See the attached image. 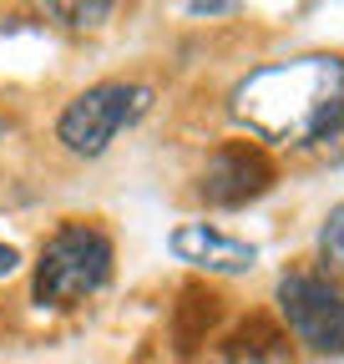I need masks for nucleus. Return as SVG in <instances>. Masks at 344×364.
Wrapping results in <instances>:
<instances>
[{
  "instance_id": "ddd939ff",
  "label": "nucleus",
  "mask_w": 344,
  "mask_h": 364,
  "mask_svg": "<svg viewBox=\"0 0 344 364\" xmlns=\"http://www.w3.org/2000/svg\"><path fill=\"white\" fill-rule=\"evenodd\" d=\"M0 136H6V122H0Z\"/></svg>"
},
{
  "instance_id": "423d86ee",
  "label": "nucleus",
  "mask_w": 344,
  "mask_h": 364,
  "mask_svg": "<svg viewBox=\"0 0 344 364\" xmlns=\"http://www.w3.org/2000/svg\"><path fill=\"white\" fill-rule=\"evenodd\" d=\"M172 258L178 263H193V268H208V273H248L258 263V248L243 243V238H228L208 223H183L178 233L167 238Z\"/></svg>"
},
{
  "instance_id": "39448f33",
  "label": "nucleus",
  "mask_w": 344,
  "mask_h": 364,
  "mask_svg": "<svg viewBox=\"0 0 344 364\" xmlns=\"http://www.w3.org/2000/svg\"><path fill=\"white\" fill-rule=\"evenodd\" d=\"M269 182H274V157L264 147H258V142H223L218 152L208 157L198 193L213 208H243L258 193H269Z\"/></svg>"
},
{
  "instance_id": "7ed1b4c3",
  "label": "nucleus",
  "mask_w": 344,
  "mask_h": 364,
  "mask_svg": "<svg viewBox=\"0 0 344 364\" xmlns=\"http://www.w3.org/2000/svg\"><path fill=\"white\" fill-rule=\"evenodd\" d=\"M152 107V91L132 86V81H102L86 86L81 97H71L56 117V142L71 157H102L112 147V136L122 127H132L142 112Z\"/></svg>"
},
{
  "instance_id": "9b49d317",
  "label": "nucleus",
  "mask_w": 344,
  "mask_h": 364,
  "mask_svg": "<svg viewBox=\"0 0 344 364\" xmlns=\"http://www.w3.org/2000/svg\"><path fill=\"white\" fill-rule=\"evenodd\" d=\"M233 6H238V0H193V16H223Z\"/></svg>"
},
{
  "instance_id": "6e6552de",
  "label": "nucleus",
  "mask_w": 344,
  "mask_h": 364,
  "mask_svg": "<svg viewBox=\"0 0 344 364\" xmlns=\"http://www.w3.org/2000/svg\"><path fill=\"white\" fill-rule=\"evenodd\" d=\"M223 364H294L289 329H279L269 314H248L223 339Z\"/></svg>"
},
{
  "instance_id": "f257e3e1",
  "label": "nucleus",
  "mask_w": 344,
  "mask_h": 364,
  "mask_svg": "<svg viewBox=\"0 0 344 364\" xmlns=\"http://www.w3.org/2000/svg\"><path fill=\"white\" fill-rule=\"evenodd\" d=\"M233 117L258 142H324L344 132V61L299 56L253 71L233 91Z\"/></svg>"
},
{
  "instance_id": "0eeeda50",
  "label": "nucleus",
  "mask_w": 344,
  "mask_h": 364,
  "mask_svg": "<svg viewBox=\"0 0 344 364\" xmlns=\"http://www.w3.org/2000/svg\"><path fill=\"white\" fill-rule=\"evenodd\" d=\"M218 318H223V299L213 294L208 284H188L178 294V304H172V344H178L183 364L208 344V334L218 329Z\"/></svg>"
},
{
  "instance_id": "f8f14e48",
  "label": "nucleus",
  "mask_w": 344,
  "mask_h": 364,
  "mask_svg": "<svg viewBox=\"0 0 344 364\" xmlns=\"http://www.w3.org/2000/svg\"><path fill=\"white\" fill-rule=\"evenodd\" d=\"M16 268H21V253H16L11 243H0V279H11Z\"/></svg>"
},
{
  "instance_id": "20e7f679",
  "label": "nucleus",
  "mask_w": 344,
  "mask_h": 364,
  "mask_svg": "<svg viewBox=\"0 0 344 364\" xmlns=\"http://www.w3.org/2000/svg\"><path fill=\"white\" fill-rule=\"evenodd\" d=\"M279 314L289 334L314 354H344V289L319 273H284Z\"/></svg>"
},
{
  "instance_id": "9d476101",
  "label": "nucleus",
  "mask_w": 344,
  "mask_h": 364,
  "mask_svg": "<svg viewBox=\"0 0 344 364\" xmlns=\"http://www.w3.org/2000/svg\"><path fill=\"white\" fill-rule=\"evenodd\" d=\"M319 263H324V273L344 279V203H334L324 228H319Z\"/></svg>"
},
{
  "instance_id": "1a4fd4ad",
  "label": "nucleus",
  "mask_w": 344,
  "mask_h": 364,
  "mask_svg": "<svg viewBox=\"0 0 344 364\" xmlns=\"http://www.w3.org/2000/svg\"><path fill=\"white\" fill-rule=\"evenodd\" d=\"M31 11L61 31H97L117 11V0H31Z\"/></svg>"
},
{
  "instance_id": "f03ea898",
  "label": "nucleus",
  "mask_w": 344,
  "mask_h": 364,
  "mask_svg": "<svg viewBox=\"0 0 344 364\" xmlns=\"http://www.w3.org/2000/svg\"><path fill=\"white\" fill-rule=\"evenodd\" d=\"M112 279V238L97 223H61L41 243L31 294L41 309H81Z\"/></svg>"
}]
</instances>
